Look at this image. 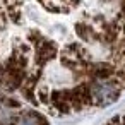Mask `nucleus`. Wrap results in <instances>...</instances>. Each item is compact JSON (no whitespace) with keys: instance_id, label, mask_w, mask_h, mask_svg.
<instances>
[{"instance_id":"f257e3e1","label":"nucleus","mask_w":125,"mask_h":125,"mask_svg":"<svg viewBox=\"0 0 125 125\" xmlns=\"http://www.w3.org/2000/svg\"><path fill=\"white\" fill-rule=\"evenodd\" d=\"M0 125H50L36 110H24L22 104L9 96L0 98Z\"/></svg>"},{"instance_id":"f03ea898","label":"nucleus","mask_w":125,"mask_h":125,"mask_svg":"<svg viewBox=\"0 0 125 125\" xmlns=\"http://www.w3.org/2000/svg\"><path fill=\"white\" fill-rule=\"evenodd\" d=\"M75 33H77V36H81L82 40H91V36H93V28L89 26V24H75Z\"/></svg>"},{"instance_id":"7ed1b4c3","label":"nucleus","mask_w":125,"mask_h":125,"mask_svg":"<svg viewBox=\"0 0 125 125\" xmlns=\"http://www.w3.org/2000/svg\"><path fill=\"white\" fill-rule=\"evenodd\" d=\"M41 4H43V5H45V4H46V0H41Z\"/></svg>"}]
</instances>
